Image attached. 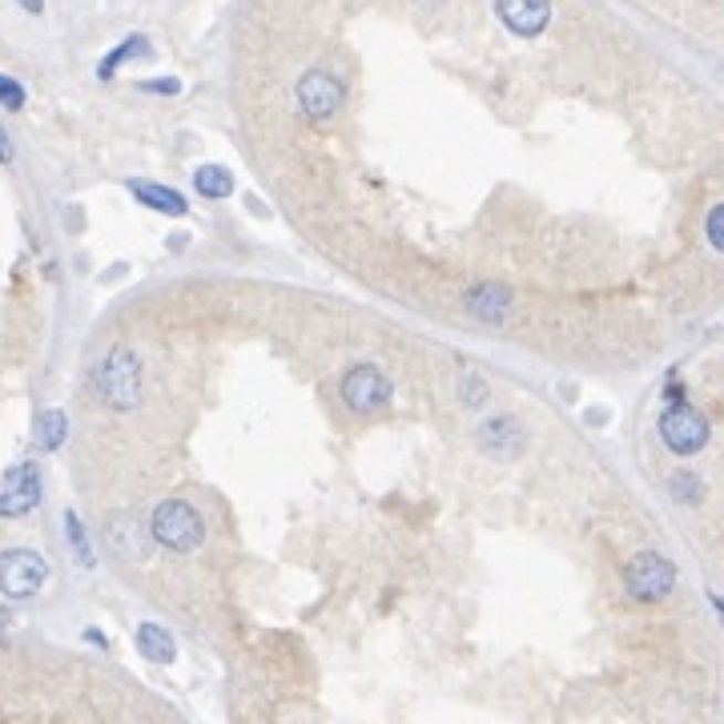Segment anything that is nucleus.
Instances as JSON below:
<instances>
[{
  "label": "nucleus",
  "mask_w": 724,
  "mask_h": 724,
  "mask_svg": "<svg viewBox=\"0 0 724 724\" xmlns=\"http://www.w3.org/2000/svg\"><path fill=\"white\" fill-rule=\"evenodd\" d=\"M154 539L169 552H193V547L206 539V524L193 503L186 500H166L154 512Z\"/></svg>",
  "instance_id": "nucleus-1"
},
{
  "label": "nucleus",
  "mask_w": 724,
  "mask_h": 724,
  "mask_svg": "<svg viewBox=\"0 0 724 724\" xmlns=\"http://www.w3.org/2000/svg\"><path fill=\"white\" fill-rule=\"evenodd\" d=\"M97 390L101 399L117 407V411L137 407V399H141V363L129 350H109L97 367Z\"/></svg>",
  "instance_id": "nucleus-2"
},
{
  "label": "nucleus",
  "mask_w": 724,
  "mask_h": 724,
  "mask_svg": "<svg viewBox=\"0 0 724 724\" xmlns=\"http://www.w3.org/2000/svg\"><path fill=\"white\" fill-rule=\"evenodd\" d=\"M49 579V564L29 547H9L0 552V596L9 600H29L36 591L45 588Z\"/></svg>",
  "instance_id": "nucleus-3"
},
{
  "label": "nucleus",
  "mask_w": 724,
  "mask_h": 724,
  "mask_svg": "<svg viewBox=\"0 0 724 724\" xmlns=\"http://www.w3.org/2000/svg\"><path fill=\"white\" fill-rule=\"evenodd\" d=\"M625 588L640 604H657L676 588V568L664 556H657V552H640L625 568Z\"/></svg>",
  "instance_id": "nucleus-4"
},
{
  "label": "nucleus",
  "mask_w": 724,
  "mask_h": 724,
  "mask_svg": "<svg viewBox=\"0 0 724 724\" xmlns=\"http://www.w3.org/2000/svg\"><path fill=\"white\" fill-rule=\"evenodd\" d=\"M660 439L676 455H696L709 443V419L692 402H672L669 411L660 415Z\"/></svg>",
  "instance_id": "nucleus-5"
},
{
  "label": "nucleus",
  "mask_w": 724,
  "mask_h": 724,
  "mask_svg": "<svg viewBox=\"0 0 724 724\" xmlns=\"http://www.w3.org/2000/svg\"><path fill=\"white\" fill-rule=\"evenodd\" d=\"M294 97H298V109L311 117V122H330L338 109H343V81L330 77L326 69H311V73H302L298 77V90H294Z\"/></svg>",
  "instance_id": "nucleus-6"
},
{
  "label": "nucleus",
  "mask_w": 724,
  "mask_h": 724,
  "mask_svg": "<svg viewBox=\"0 0 724 724\" xmlns=\"http://www.w3.org/2000/svg\"><path fill=\"white\" fill-rule=\"evenodd\" d=\"M41 471L36 463H17V468L0 480V515L4 520H17V515H29L41 503Z\"/></svg>",
  "instance_id": "nucleus-7"
},
{
  "label": "nucleus",
  "mask_w": 724,
  "mask_h": 724,
  "mask_svg": "<svg viewBox=\"0 0 724 724\" xmlns=\"http://www.w3.org/2000/svg\"><path fill=\"white\" fill-rule=\"evenodd\" d=\"M390 399V379L382 375L379 367H350L343 379V402L350 407L355 415H370L379 411L382 402Z\"/></svg>",
  "instance_id": "nucleus-8"
},
{
  "label": "nucleus",
  "mask_w": 724,
  "mask_h": 724,
  "mask_svg": "<svg viewBox=\"0 0 724 724\" xmlns=\"http://www.w3.org/2000/svg\"><path fill=\"white\" fill-rule=\"evenodd\" d=\"M495 17L515 36H539L552 21V0H495Z\"/></svg>",
  "instance_id": "nucleus-9"
},
{
  "label": "nucleus",
  "mask_w": 724,
  "mask_h": 724,
  "mask_svg": "<svg viewBox=\"0 0 724 724\" xmlns=\"http://www.w3.org/2000/svg\"><path fill=\"white\" fill-rule=\"evenodd\" d=\"M129 193H134L141 206H149V210L157 213H169V218H181V213H190V206H186V198H181L178 190H166V186H157V181H129Z\"/></svg>",
  "instance_id": "nucleus-10"
},
{
  "label": "nucleus",
  "mask_w": 724,
  "mask_h": 724,
  "mask_svg": "<svg viewBox=\"0 0 724 724\" xmlns=\"http://www.w3.org/2000/svg\"><path fill=\"white\" fill-rule=\"evenodd\" d=\"M480 443L491 455H515V451L524 447V434H520L515 419H491V423H483Z\"/></svg>",
  "instance_id": "nucleus-11"
},
{
  "label": "nucleus",
  "mask_w": 724,
  "mask_h": 724,
  "mask_svg": "<svg viewBox=\"0 0 724 724\" xmlns=\"http://www.w3.org/2000/svg\"><path fill=\"white\" fill-rule=\"evenodd\" d=\"M137 648H141V652L154 660V664H169V660L178 657V648H174L169 632H166V628H157V625H141V628H137Z\"/></svg>",
  "instance_id": "nucleus-12"
},
{
  "label": "nucleus",
  "mask_w": 724,
  "mask_h": 724,
  "mask_svg": "<svg viewBox=\"0 0 724 724\" xmlns=\"http://www.w3.org/2000/svg\"><path fill=\"white\" fill-rule=\"evenodd\" d=\"M507 306H512V298H507V290H500V286H480L468 298V311L487 318V323H500L503 314H507Z\"/></svg>",
  "instance_id": "nucleus-13"
},
{
  "label": "nucleus",
  "mask_w": 724,
  "mask_h": 724,
  "mask_svg": "<svg viewBox=\"0 0 724 724\" xmlns=\"http://www.w3.org/2000/svg\"><path fill=\"white\" fill-rule=\"evenodd\" d=\"M193 190L210 201L230 198V193H234V178H230V169H222V166H201L198 174H193Z\"/></svg>",
  "instance_id": "nucleus-14"
},
{
  "label": "nucleus",
  "mask_w": 724,
  "mask_h": 724,
  "mask_svg": "<svg viewBox=\"0 0 724 724\" xmlns=\"http://www.w3.org/2000/svg\"><path fill=\"white\" fill-rule=\"evenodd\" d=\"M141 53H149V41L145 36H125L122 45L113 49V53H105L101 56V65H97V77L101 81H109L117 69L125 65V61H134V56H141Z\"/></svg>",
  "instance_id": "nucleus-15"
},
{
  "label": "nucleus",
  "mask_w": 724,
  "mask_h": 724,
  "mask_svg": "<svg viewBox=\"0 0 724 724\" xmlns=\"http://www.w3.org/2000/svg\"><path fill=\"white\" fill-rule=\"evenodd\" d=\"M65 411H45L41 415V431H36V447L41 451H56V447L65 443Z\"/></svg>",
  "instance_id": "nucleus-16"
},
{
  "label": "nucleus",
  "mask_w": 724,
  "mask_h": 724,
  "mask_svg": "<svg viewBox=\"0 0 724 724\" xmlns=\"http://www.w3.org/2000/svg\"><path fill=\"white\" fill-rule=\"evenodd\" d=\"M669 487H672V495H676L680 503H701L704 500V483L692 475V471H676L669 480Z\"/></svg>",
  "instance_id": "nucleus-17"
},
{
  "label": "nucleus",
  "mask_w": 724,
  "mask_h": 724,
  "mask_svg": "<svg viewBox=\"0 0 724 724\" xmlns=\"http://www.w3.org/2000/svg\"><path fill=\"white\" fill-rule=\"evenodd\" d=\"M65 532H69V544H73V552H77L81 564H93V552H90V539H85V527H81V520L73 512L65 515Z\"/></svg>",
  "instance_id": "nucleus-18"
},
{
  "label": "nucleus",
  "mask_w": 724,
  "mask_h": 724,
  "mask_svg": "<svg viewBox=\"0 0 724 724\" xmlns=\"http://www.w3.org/2000/svg\"><path fill=\"white\" fill-rule=\"evenodd\" d=\"M0 105H4V109H24V85L21 81H12V77H4V73H0Z\"/></svg>",
  "instance_id": "nucleus-19"
},
{
  "label": "nucleus",
  "mask_w": 724,
  "mask_h": 724,
  "mask_svg": "<svg viewBox=\"0 0 724 724\" xmlns=\"http://www.w3.org/2000/svg\"><path fill=\"white\" fill-rule=\"evenodd\" d=\"M463 399H468L471 407H480V402L487 399V387H483L480 375H468V382H463Z\"/></svg>",
  "instance_id": "nucleus-20"
},
{
  "label": "nucleus",
  "mask_w": 724,
  "mask_h": 724,
  "mask_svg": "<svg viewBox=\"0 0 724 724\" xmlns=\"http://www.w3.org/2000/svg\"><path fill=\"white\" fill-rule=\"evenodd\" d=\"M145 93H166V97H174V93H181V81L178 77H157V81H141Z\"/></svg>",
  "instance_id": "nucleus-21"
},
{
  "label": "nucleus",
  "mask_w": 724,
  "mask_h": 724,
  "mask_svg": "<svg viewBox=\"0 0 724 724\" xmlns=\"http://www.w3.org/2000/svg\"><path fill=\"white\" fill-rule=\"evenodd\" d=\"M721 222H724V206H713V210H709V242H713L716 250H721V245H724Z\"/></svg>",
  "instance_id": "nucleus-22"
},
{
  "label": "nucleus",
  "mask_w": 724,
  "mask_h": 724,
  "mask_svg": "<svg viewBox=\"0 0 724 724\" xmlns=\"http://www.w3.org/2000/svg\"><path fill=\"white\" fill-rule=\"evenodd\" d=\"M0 161H4V166L12 161V141H9V134H4V129H0Z\"/></svg>",
  "instance_id": "nucleus-23"
},
{
  "label": "nucleus",
  "mask_w": 724,
  "mask_h": 724,
  "mask_svg": "<svg viewBox=\"0 0 724 724\" xmlns=\"http://www.w3.org/2000/svg\"><path fill=\"white\" fill-rule=\"evenodd\" d=\"M21 9H29V12H45V0H17Z\"/></svg>",
  "instance_id": "nucleus-24"
}]
</instances>
